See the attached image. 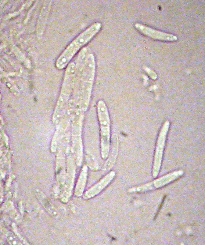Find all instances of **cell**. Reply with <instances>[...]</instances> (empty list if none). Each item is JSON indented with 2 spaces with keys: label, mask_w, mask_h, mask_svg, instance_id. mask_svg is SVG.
<instances>
[{
  "label": "cell",
  "mask_w": 205,
  "mask_h": 245,
  "mask_svg": "<svg viewBox=\"0 0 205 245\" xmlns=\"http://www.w3.org/2000/svg\"><path fill=\"white\" fill-rule=\"evenodd\" d=\"M135 27L145 35L153 39L166 41L176 40V36L171 34L160 31L140 24H136Z\"/></svg>",
  "instance_id": "obj_5"
},
{
  "label": "cell",
  "mask_w": 205,
  "mask_h": 245,
  "mask_svg": "<svg viewBox=\"0 0 205 245\" xmlns=\"http://www.w3.org/2000/svg\"><path fill=\"white\" fill-rule=\"evenodd\" d=\"M82 66L81 60L73 58L66 67L60 94L54 111V115H61L65 111L70 100L78 74Z\"/></svg>",
  "instance_id": "obj_2"
},
{
  "label": "cell",
  "mask_w": 205,
  "mask_h": 245,
  "mask_svg": "<svg viewBox=\"0 0 205 245\" xmlns=\"http://www.w3.org/2000/svg\"><path fill=\"white\" fill-rule=\"evenodd\" d=\"M97 111L101 133V154L103 159H106L110 145V120L107 106L102 100L97 104Z\"/></svg>",
  "instance_id": "obj_3"
},
{
  "label": "cell",
  "mask_w": 205,
  "mask_h": 245,
  "mask_svg": "<svg viewBox=\"0 0 205 245\" xmlns=\"http://www.w3.org/2000/svg\"><path fill=\"white\" fill-rule=\"evenodd\" d=\"M169 123L166 122L163 124L159 133L156 144L153 168L154 177H157L159 172L162 160L166 137Z\"/></svg>",
  "instance_id": "obj_4"
},
{
  "label": "cell",
  "mask_w": 205,
  "mask_h": 245,
  "mask_svg": "<svg viewBox=\"0 0 205 245\" xmlns=\"http://www.w3.org/2000/svg\"><path fill=\"white\" fill-rule=\"evenodd\" d=\"M113 137L110 154L105 166V169H109L113 165L117 157L118 149V139L116 135H114Z\"/></svg>",
  "instance_id": "obj_6"
},
{
  "label": "cell",
  "mask_w": 205,
  "mask_h": 245,
  "mask_svg": "<svg viewBox=\"0 0 205 245\" xmlns=\"http://www.w3.org/2000/svg\"><path fill=\"white\" fill-rule=\"evenodd\" d=\"M101 27L100 23H94L73 39L57 58L55 62L57 69L62 70L66 68L76 54L97 34Z\"/></svg>",
  "instance_id": "obj_1"
}]
</instances>
